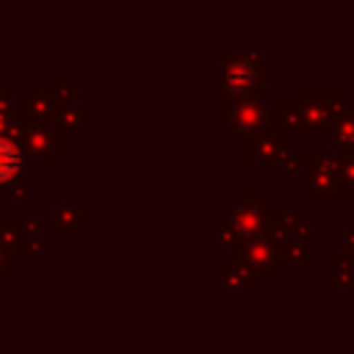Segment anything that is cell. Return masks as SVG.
Listing matches in <instances>:
<instances>
[{
	"label": "cell",
	"mask_w": 354,
	"mask_h": 354,
	"mask_svg": "<svg viewBox=\"0 0 354 354\" xmlns=\"http://www.w3.org/2000/svg\"><path fill=\"white\" fill-rule=\"evenodd\" d=\"M19 149L11 144V141H6V138H0V183L3 180H8L17 169H19Z\"/></svg>",
	"instance_id": "cell-1"
},
{
	"label": "cell",
	"mask_w": 354,
	"mask_h": 354,
	"mask_svg": "<svg viewBox=\"0 0 354 354\" xmlns=\"http://www.w3.org/2000/svg\"><path fill=\"white\" fill-rule=\"evenodd\" d=\"M238 80H243V86L252 83V66L249 64H232L230 72H227V83L238 91Z\"/></svg>",
	"instance_id": "cell-2"
}]
</instances>
